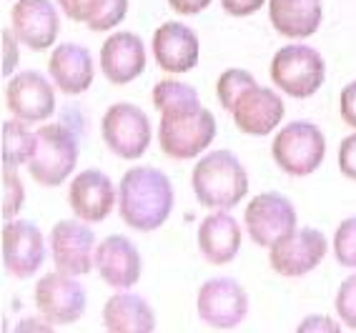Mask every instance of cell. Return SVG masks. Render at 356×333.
<instances>
[{
    "label": "cell",
    "mask_w": 356,
    "mask_h": 333,
    "mask_svg": "<svg viewBox=\"0 0 356 333\" xmlns=\"http://www.w3.org/2000/svg\"><path fill=\"white\" fill-rule=\"evenodd\" d=\"M35 308L43 321L53 326H68L76 323L86 314V289L76 281V275L63 273H45L35 283Z\"/></svg>",
    "instance_id": "obj_8"
},
{
    "label": "cell",
    "mask_w": 356,
    "mask_h": 333,
    "mask_svg": "<svg viewBox=\"0 0 356 333\" xmlns=\"http://www.w3.org/2000/svg\"><path fill=\"white\" fill-rule=\"evenodd\" d=\"M191 186L204 208L229 211L248 193V176L243 163L231 151H213L193 166Z\"/></svg>",
    "instance_id": "obj_2"
},
{
    "label": "cell",
    "mask_w": 356,
    "mask_h": 333,
    "mask_svg": "<svg viewBox=\"0 0 356 333\" xmlns=\"http://www.w3.org/2000/svg\"><path fill=\"white\" fill-rule=\"evenodd\" d=\"M48 73L53 83L65 96H81L93 83V56L86 45L60 43L48 58Z\"/></svg>",
    "instance_id": "obj_21"
},
{
    "label": "cell",
    "mask_w": 356,
    "mask_h": 333,
    "mask_svg": "<svg viewBox=\"0 0 356 333\" xmlns=\"http://www.w3.org/2000/svg\"><path fill=\"white\" fill-rule=\"evenodd\" d=\"M168 6L173 8V13L181 15H198L204 13L211 6V0H168Z\"/></svg>",
    "instance_id": "obj_37"
},
{
    "label": "cell",
    "mask_w": 356,
    "mask_h": 333,
    "mask_svg": "<svg viewBox=\"0 0 356 333\" xmlns=\"http://www.w3.org/2000/svg\"><path fill=\"white\" fill-rule=\"evenodd\" d=\"M243 223L256 246L271 248L276 241L296 231V208L281 193H259L246 205Z\"/></svg>",
    "instance_id": "obj_9"
},
{
    "label": "cell",
    "mask_w": 356,
    "mask_h": 333,
    "mask_svg": "<svg viewBox=\"0 0 356 333\" xmlns=\"http://www.w3.org/2000/svg\"><path fill=\"white\" fill-rule=\"evenodd\" d=\"M68 203L76 213V218L86 223H101L111 216L113 205L118 203V191L113 188V180L103 171L88 168L73 178L68 188Z\"/></svg>",
    "instance_id": "obj_15"
},
{
    "label": "cell",
    "mask_w": 356,
    "mask_h": 333,
    "mask_svg": "<svg viewBox=\"0 0 356 333\" xmlns=\"http://www.w3.org/2000/svg\"><path fill=\"white\" fill-rule=\"evenodd\" d=\"M337 314L343 326L356 328V273L343 278L337 291Z\"/></svg>",
    "instance_id": "obj_30"
},
{
    "label": "cell",
    "mask_w": 356,
    "mask_h": 333,
    "mask_svg": "<svg viewBox=\"0 0 356 333\" xmlns=\"http://www.w3.org/2000/svg\"><path fill=\"white\" fill-rule=\"evenodd\" d=\"M33 141L35 133L26 128L23 121H6L3 123V163L18 168L20 163H28L33 151Z\"/></svg>",
    "instance_id": "obj_26"
},
{
    "label": "cell",
    "mask_w": 356,
    "mask_h": 333,
    "mask_svg": "<svg viewBox=\"0 0 356 333\" xmlns=\"http://www.w3.org/2000/svg\"><path fill=\"white\" fill-rule=\"evenodd\" d=\"M146 68V45L131 31L113 33L101 48V71L108 83L126 85Z\"/></svg>",
    "instance_id": "obj_19"
},
{
    "label": "cell",
    "mask_w": 356,
    "mask_h": 333,
    "mask_svg": "<svg viewBox=\"0 0 356 333\" xmlns=\"http://www.w3.org/2000/svg\"><path fill=\"white\" fill-rule=\"evenodd\" d=\"M101 133L111 153L134 160L146 153L151 143V121L134 103H115L103 116Z\"/></svg>",
    "instance_id": "obj_6"
},
{
    "label": "cell",
    "mask_w": 356,
    "mask_h": 333,
    "mask_svg": "<svg viewBox=\"0 0 356 333\" xmlns=\"http://www.w3.org/2000/svg\"><path fill=\"white\" fill-rule=\"evenodd\" d=\"M6 105L13 118L23 123H43L56 110V93L51 80L38 71H23L6 85Z\"/></svg>",
    "instance_id": "obj_14"
},
{
    "label": "cell",
    "mask_w": 356,
    "mask_h": 333,
    "mask_svg": "<svg viewBox=\"0 0 356 333\" xmlns=\"http://www.w3.org/2000/svg\"><path fill=\"white\" fill-rule=\"evenodd\" d=\"M271 155L286 176L304 178L314 173L326 155V138L318 126L309 121H291L274 135Z\"/></svg>",
    "instance_id": "obj_5"
},
{
    "label": "cell",
    "mask_w": 356,
    "mask_h": 333,
    "mask_svg": "<svg viewBox=\"0 0 356 333\" xmlns=\"http://www.w3.org/2000/svg\"><path fill=\"white\" fill-rule=\"evenodd\" d=\"M198 318L213 328H234L248 314L246 289L234 278L216 275L198 289L196 298Z\"/></svg>",
    "instance_id": "obj_11"
},
{
    "label": "cell",
    "mask_w": 356,
    "mask_h": 333,
    "mask_svg": "<svg viewBox=\"0 0 356 333\" xmlns=\"http://www.w3.org/2000/svg\"><path fill=\"white\" fill-rule=\"evenodd\" d=\"M251 85H256V78L248 71H243V68H229V71H223L221 78L216 80V96H218V103L223 105V110L231 113L234 103L238 101Z\"/></svg>",
    "instance_id": "obj_27"
},
{
    "label": "cell",
    "mask_w": 356,
    "mask_h": 333,
    "mask_svg": "<svg viewBox=\"0 0 356 333\" xmlns=\"http://www.w3.org/2000/svg\"><path fill=\"white\" fill-rule=\"evenodd\" d=\"M15 38L31 51H45L58 38L60 23L53 0H18L10 10Z\"/></svg>",
    "instance_id": "obj_16"
},
{
    "label": "cell",
    "mask_w": 356,
    "mask_h": 333,
    "mask_svg": "<svg viewBox=\"0 0 356 333\" xmlns=\"http://www.w3.org/2000/svg\"><path fill=\"white\" fill-rule=\"evenodd\" d=\"M324 18L321 0H271L268 20L284 38H309Z\"/></svg>",
    "instance_id": "obj_23"
},
{
    "label": "cell",
    "mask_w": 356,
    "mask_h": 333,
    "mask_svg": "<svg viewBox=\"0 0 356 333\" xmlns=\"http://www.w3.org/2000/svg\"><path fill=\"white\" fill-rule=\"evenodd\" d=\"M126 13H128V0H106V6H103L101 13L90 20V23H86V26L93 33L111 31V28H115L126 18Z\"/></svg>",
    "instance_id": "obj_31"
},
{
    "label": "cell",
    "mask_w": 356,
    "mask_h": 333,
    "mask_svg": "<svg viewBox=\"0 0 356 333\" xmlns=\"http://www.w3.org/2000/svg\"><path fill=\"white\" fill-rule=\"evenodd\" d=\"M216 138V118L206 108L181 118H161L159 146L168 158L191 160L201 155Z\"/></svg>",
    "instance_id": "obj_7"
},
{
    "label": "cell",
    "mask_w": 356,
    "mask_h": 333,
    "mask_svg": "<svg viewBox=\"0 0 356 333\" xmlns=\"http://www.w3.org/2000/svg\"><path fill=\"white\" fill-rule=\"evenodd\" d=\"M268 76L274 85L291 98H312L326 78V63L321 53L312 45L291 43L274 53Z\"/></svg>",
    "instance_id": "obj_4"
},
{
    "label": "cell",
    "mask_w": 356,
    "mask_h": 333,
    "mask_svg": "<svg viewBox=\"0 0 356 333\" xmlns=\"http://www.w3.org/2000/svg\"><path fill=\"white\" fill-rule=\"evenodd\" d=\"M3 266L13 278H31L45 261L43 231L31 221H8L3 225Z\"/></svg>",
    "instance_id": "obj_13"
},
{
    "label": "cell",
    "mask_w": 356,
    "mask_h": 333,
    "mask_svg": "<svg viewBox=\"0 0 356 333\" xmlns=\"http://www.w3.org/2000/svg\"><path fill=\"white\" fill-rule=\"evenodd\" d=\"M51 256L58 271L70 275H86L96 266V233L90 231L86 221H58L53 225L51 238Z\"/></svg>",
    "instance_id": "obj_10"
},
{
    "label": "cell",
    "mask_w": 356,
    "mask_h": 333,
    "mask_svg": "<svg viewBox=\"0 0 356 333\" xmlns=\"http://www.w3.org/2000/svg\"><path fill=\"white\" fill-rule=\"evenodd\" d=\"M23 198H26V188L20 183L15 166L3 163V218L13 221L18 211L23 208Z\"/></svg>",
    "instance_id": "obj_28"
},
{
    "label": "cell",
    "mask_w": 356,
    "mask_h": 333,
    "mask_svg": "<svg viewBox=\"0 0 356 333\" xmlns=\"http://www.w3.org/2000/svg\"><path fill=\"white\" fill-rule=\"evenodd\" d=\"M176 203L173 186L163 171L136 166L126 171L118 186V213L134 231H156L168 221Z\"/></svg>",
    "instance_id": "obj_1"
},
{
    "label": "cell",
    "mask_w": 356,
    "mask_h": 333,
    "mask_svg": "<svg viewBox=\"0 0 356 333\" xmlns=\"http://www.w3.org/2000/svg\"><path fill=\"white\" fill-rule=\"evenodd\" d=\"M334 256L346 268H356V216L339 223L334 233Z\"/></svg>",
    "instance_id": "obj_29"
},
{
    "label": "cell",
    "mask_w": 356,
    "mask_h": 333,
    "mask_svg": "<svg viewBox=\"0 0 356 333\" xmlns=\"http://www.w3.org/2000/svg\"><path fill=\"white\" fill-rule=\"evenodd\" d=\"M339 110H341V118L349 128L356 130V80L346 83L341 88V96H339Z\"/></svg>",
    "instance_id": "obj_34"
},
{
    "label": "cell",
    "mask_w": 356,
    "mask_h": 333,
    "mask_svg": "<svg viewBox=\"0 0 356 333\" xmlns=\"http://www.w3.org/2000/svg\"><path fill=\"white\" fill-rule=\"evenodd\" d=\"M339 333L341 326H339L337 321L329 318V316H312V318H306L299 323V333Z\"/></svg>",
    "instance_id": "obj_36"
},
{
    "label": "cell",
    "mask_w": 356,
    "mask_h": 333,
    "mask_svg": "<svg viewBox=\"0 0 356 333\" xmlns=\"http://www.w3.org/2000/svg\"><path fill=\"white\" fill-rule=\"evenodd\" d=\"M266 0H221L223 10L234 18H246V15H254L256 10H261Z\"/></svg>",
    "instance_id": "obj_35"
},
{
    "label": "cell",
    "mask_w": 356,
    "mask_h": 333,
    "mask_svg": "<svg viewBox=\"0 0 356 333\" xmlns=\"http://www.w3.org/2000/svg\"><path fill=\"white\" fill-rule=\"evenodd\" d=\"M151 101L161 113V118L191 116V113H198L204 108L196 88L184 83V80H173V78H165V80H159L153 85Z\"/></svg>",
    "instance_id": "obj_25"
},
{
    "label": "cell",
    "mask_w": 356,
    "mask_h": 333,
    "mask_svg": "<svg viewBox=\"0 0 356 333\" xmlns=\"http://www.w3.org/2000/svg\"><path fill=\"white\" fill-rule=\"evenodd\" d=\"M58 6L76 23H90L103 10L106 0H58Z\"/></svg>",
    "instance_id": "obj_32"
},
{
    "label": "cell",
    "mask_w": 356,
    "mask_h": 333,
    "mask_svg": "<svg viewBox=\"0 0 356 333\" xmlns=\"http://www.w3.org/2000/svg\"><path fill=\"white\" fill-rule=\"evenodd\" d=\"M53 323H48V321H45V323H38V321H23V323H18V326H15V331L18 333H23V331H28V328H33V331H48V328H51Z\"/></svg>",
    "instance_id": "obj_39"
},
{
    "label": "cell",
    "mask_w": 356,
    "mask_h": 333,
    "mask_svg": "<svg viewBox=\"0 0 356 333\" xmlns=\"http://www.w3.org/2000/svg\"><path fill=\"white\" fill-rule=\"evenodd\" d=\"M198 250L213 266L231 263L241 250V225L226 211L206 216L198 225Z\"/></svg>",
    "instance_id": "obj_22"
},
{
    "label": "cell",
    "mask_w": 356,
    "mask_h": 333,
    "mask_svg": "<svg viewBox=\"0 0 356 333\" xmlns=\"http://www.w3.org/2000/svg\"><path fill=\"white\" fill-rule=\"evenodd\" d=\"M339 171L346 178L356 180V133L346 135L339 146Z\"/></svg>",
    "instance_id": "obj_33"
},
{
    "label": "cell",
    "mask_w": 356,
    "mask_h": 333,
    "mask_svg": "<svg viewBox=\"0 0 356 333\" xmlns=\"http://www.w3.org/2000/svg\"><path fill=\"white\" fill-rule=\"evenodd\" d=\"M236 128L246 135H268L284 118V101L264 85H251L231 108Z\"/></svg>",
    "instance_id": "obj_17"
},
{
    "label": "cell",
    "mask_w": 356,
    "mask_h": 333,
    "mask_svg": "<svg viewBox=\"0 0 356 333\" xmlns=\"http://www.w3.org/2000/svg\"><path fill=\"white\" fill-rule=\"evenodd\" d=\"M326 250H329V241L324 233L316 228H299L271 246L268 263L279 275L299 278L324 261Z\"/></svg>",
    "instance_id": "obj_12"
},
{
    "label": "cell",
    "mask_w": 356,
    "mask_h": 333,
    "mask_svg": "<svg viewBox=\"0 0 356 333\" xmlns=\"http://www.w3.org/2000/svg\"><path fill=\"white\" fill-rule=\"evenodd\" d=\"M103 323L115 333H148L156 328V314L140 296L113 293L103 306Z\"/></svg>",
    "instance_id": "obj_24"
},
{
    "label": "cell",
    "mask_w": 356,
    "mask_h": 333,
    "mask_svg": "<svg viewBox=\"0 0 356 333\" xmlns=\"http://www.w3.org/2000/svg\"><path fill=\"white\" fill-rule=\"evenodd\" d=\"M96 271L111 289L128 291L140 281L143 263L138 248L126 236H108L96 248Z\"/></svg>",
    "instance_id": "obj_18"
},
{
    "label": "cell",
    "mask_w": 356,
    "mask_h": 333,
    "mask_svg": "<svg viewBox=\"0 0 356 333\" xmlns=\"http://www.w3.org/2000/svg\"><path fill=\"white\" fill-rule=\"evenodd\" d=\"M3 40H6V63H3V76H10V71L18 63V48H15V40L10 43V33L3 31Z\"/></svg>",
    "instance_id": "obj_38"
},
{
    "label": "cell",
    "mask_w": 356,
    "mask_h": 333,
    "mask_svg": "<svg viewBox=\"0 0 356 333\" xmlns=\"http://www.w3.org/2000/svg\"><path fill=\"white\" fill-rule=\"evenodd\" d=\"M153 58L161 71L186 73L198 63V35L178 20H168L153 33Z\"/></svg>",
    "instance_id": "obj_20"
},
{
    "label": "cell",
    "mask_w": 356,
    "mask_h": 333,
    "mask_svg": "<svg viewBox=\"0 0 356 333\" xmlns=\"http://www.w3.org/2000/svg\"><path fill=\"white\" fill-rule=\"evenodd\" d=\"M78 163V141L63 123H45L35 130L28 173L38 186L56 188L68 180Z\"/></svg>",
    "instance_id": "obj_3"
}]
</instances>
